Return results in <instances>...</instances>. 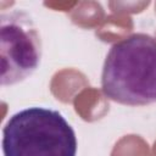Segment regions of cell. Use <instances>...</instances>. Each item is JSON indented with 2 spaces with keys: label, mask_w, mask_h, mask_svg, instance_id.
Wrapping results in <instances>:
<instances>
[{
  "label": "cell",
  "mask_w": 156,
  "mask_h": 156,
  "mask_svg": "<svg viewBox=\"0 0 156 156\" xmlns=\"http://www.w3.org/2000/svg\"><path fill=\"white\" fill-rule=\"evenodd\" d=\"M101 89L122 105L156 102V39L135 33L113 44L104 62Z\"/></svg>",
  "instance_id": "obj_1"
},
{
  "label": "cell",
  "mask_w": 156,
  "mask_h": 156,
  "mask_svg": "<svg viewBox=\"0 0 156 156\" xmlns=\"http://www.w3.org/2000/svg\"><path fill=\"white\" fill-rule=\"evenodd\" d=\"M2 152L4 156H76L77 136L61 112L33 106L6 122Z\"/></svg>",
  "instance_id": "obj_2"
},
{
  "label": "cell",
  "mask_w": 156,
  "mask_h": 156,
  "mask_svg": "<svg viewBox=\"0 0 156 156\" xmlns=\"http://www.w3.org/2000/svg\"><path fill=\"white\" fill-rule=\"evenodd\" d=\"M41 39L34 22L23 11L0 17L1 85H13L32 76L41 60Z\"/></svg>",
  "instance_id": "obj_3"
}]
</instances>
